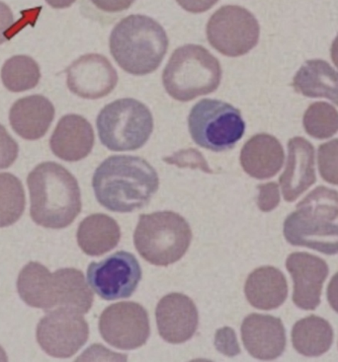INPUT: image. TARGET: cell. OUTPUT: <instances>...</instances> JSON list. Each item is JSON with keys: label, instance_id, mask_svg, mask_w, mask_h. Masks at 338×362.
I'll use <instances>...</instances> for the list:
<instances>
[{"label": "cell", "instance_id": "1", "mask_svg": "<svg viewBox=\"0 0 338 362\" xmlns=\"http://www.w3.org/2000/svg\"><path fill=\"white\" fill-rule=\"evenodd\" d=\"M92 187L105 209L131 212L149 204L159 189V179L154 167L141 157L115 156L99 165Z\"/></svg>", "mask_w": 338, "mask_h": 362}, {"label": "cell", "instance_id": "2", "mask_svg": "<svg viewBox=\"0 0 338 362\" xmlns=\"http://www.w3.org/2000/svg\"><path fill=\"white\" fill-rule=\"evenodd\" d=\"M32 219L45 228L71 226L81 211V194L74 175L62 165L44 162L27 178Z\"/></svg>", "mask_w": 338, "mask_h": 362}, {"label": "cell", "instance_id": "3", "mask_svg": "<svg viewBox=\"0 0 338 362\" xmlns=\"http://www.w3.org/2000/svg\"><path fill=\"white\" fill-rule=\"evenodd\" d=\"M17 291L27 305L47 312L62 308L85 314L94 304V293L81 272L61 269L52 274L37 262L21 269Z\"/></svg>", "mask_w": 338, "mask_h": 362}, {"label": "cell", "instance_id": "4", "mask_svg": "<svg viewBox=\"0 0 338 362\" xmlns=\"http://www.w3.org/2000/svg\"><path fill=\"white\" fill-rule=\"evenodd\" d=\"M162 25L145 15H130L120 21L110 36V52L119 66L133 76L157 71L169 49Z\"/></svg>", "mask_w": 338, "mask_h": 362}, {"label": "cell", "instance_id": "5", "mask_svg": "<svg viewBox=\"0 0 338 362\" xmlns=\"http://www.w3.org/2000/svg\"><path fill=\"white\" fill-rule=\"evenodd\" d=\"M284 236L293 246L338 254L337 192L327 187L310 192L285 221Z\"/></svg>", "mask_w": 338, "mask_h": 362}, {"label": "cell", "instance_id": "6", "mask_svg": "<svg viewBox=\"0 0 338 362\" xmlns=\"http://www.w3.org/2000/svg\"><path fill=\"white\" fill-rule=\"evenodd\" d=\"M222 66L211 52L199 45L175 49L162 74L167 93L180 102L211 94L221 84Z\"/></svg>", "mask_w": 338, "mask_h": 362}, {"label": "cell", "instance_id": "7", "mask_svg": "<svg viewBox=\"0 0 338 362\" xmlns=\"http://www.w3.org/2000/svg\"><path fill=\"white\" fill-rule=\"evenodd\" d=\"M191 240L189 224L174 211L142 214L134 234L137 251L155 266H169L179 261Z\"/></svg>", "mask_w": 338, "mask_h": 362}, {"label": "cell", "instance_id": "8", "mask_svg": "<svg viewBox=\"0 0 338 362\" xmlns=\"http://www.w3.org/2000/svg\"><path fill=\"white\" fill-rule=\"evenodd\" d=\"M100 141L112 151L141 148L154 131L150 109L136 99L112 102L100 112L96 121Z\"/></svg>", "mask_w": 338, "mask_h": 362}, {"label": "cell", "instance_id": "9", "mask_svg": "<svg viewBox=\"0 0 338 362\" xmlns=\"http://www.w3.org/2000/svg\"><path fill=\"white\" fill-rule=\"evenodd\" d=\"M188 127L195 144L215 152L234 148L245 132L240 110L221 100L198 102L188 117Z\"/></svg>", "mask_w": 338, "mask_h": 362}, {"label": "cell", "instance_id": "10", "mask_svg": "<svg viewBox=\"0 0 338 362\" xmlns=\"http://www.w3.org/2000/svg\"><path fill=\"white\" fill-rule=\"evenodd\" d=\"M260 27L254 15L244 7L227 5L215 12L207 24L211 46L230 57L244 56L259 42Z\"/></svg>", "mask_w": 338, "mask_h": 362}, {"label": "cell", "instance_id": "11", "mask_svg": "<svg viewBox=\"0 0 338 362\" xmlns=\"http://www.w3.org/2000/svg\"><path fill=\"white\" fill-rule=\"evenodd\" d=\"M81 315L69 309L50 311L37 326V341L43 351L57 358L74 356L89 336V325Z\"/></svg>", "mask_w": 338, "mask_h": 362}, {"label": "cell", "instance_id": "12", "mask_svg": "<svg viewBox=\"0 0 338 362\" xmlns=\"http://www.w3.org/2000/svg\"><path fill=\"white\" fill-rule=\"evenodd\" d=\"M141 279L142 269L136 257L125 251L90 264L87 269L89 286L102 299L108 301L132 296Z\"/></svg>", "mask_w": 338, "mask_h": 362}, {"label": "cell", "instance_id": "13", "mask_svg": "<svg viewBox=\"0 0 338 362\" xmlns=\"http://www.w3.org/2000/svg\"><path fill=\"white\" fill-rule=\"evenodd\" d=\"M99 329L102 338L114 348L136 349L144 346L149 339V315L140 304L120 302L102 313Z\"/></svg>", "mask_w": 338, "mask_h": 362}, {"label": "cell", "instance_id": "14", "mask_svg": "<svg viewBox=\"0 0 338 362\" xmlns=\"http://www.w3.org/2000/svg\"><path fill=\"white\" fill-rule=\"evenodd\" d=\"M67 87L84 99H100L111 93L118 82L116 69L107 57L89 54L72 62L66 71Z\"/></svg>", "mask_w": 338, "mask_h": 362}, {"label": "cell", "instance_id": "15", "mask_svg": "<svg viewBox=\"0 0 338 362\" xmlns=\"http://www.w3.org/2000/svg\"><path fill=\"white\" fill-rule=\"evenodd\" d=\"M286 268L294 281L293 301L303 310H315L320 303L322 286L329 276L325 259L308 253H293Z\"/></svg>", "mask_w": 338, "mask_h": 362}, {"label": "cell", "instance_id": "16", "mask_svg": "<svg viewBox=\"0 0 338 362\" xmlns=\"http://www.w3.org/2000/svg\"><path fill=\"white\" fill-rule=\"evenodd\" d=\"M155 317L160 336L170 344H182L191 339L199 322L194 302L181 293H171L162 298Z\"/></svg>", "mask_w": 338, "mask_h": 362}, {"label": "cell", "instance_id": "17", "mask_svg": "<svg viewBox=\"0 0 338 362\" xmlns=\"http://www.w3.org/2000/svg\"><path fill=\"white\" fill-rule=\"evenodd\" d=\"M242 338L250 356L260 361L279 358L286 348V331L276 317L250 314L242 322Z\"/></svg>", "mask_w": 338, "mask_h": 362}, {"label": "cell", "instance_id": "18", "mask_svg": "<svg viewBox=\"0 0 338 362\" xmlns=\"http://www.w3.org/2000/svg\"><path fill=\"white\" fill-rule=\"evenodd\" d=\"M315 181L314 146L303 137L290 139L286 168L279 179L285 201H296Z\"/></svg>", "mask_w": 338, "mask_h": 362}, {"label": "cell", "instance_id": "19", "mask_svg": "<svg viewBox=\"0 0 338 362\" xmlns=\"http://www.w3.org/2000/svg\"><path fill=\"white\" fill-rule=\"evenodd\" d=\"M94 132L91 124L79 115H67L50 139L52 153L62 160L77 162L89 156L94 146Z\"/></svg>", "mask_w": 338, "mask_h": 362}, {"label": "cell", "instance_id": "20", "mask_svg": "<svg viewBox=\"0 0 338 362\" xmlns=\"http://www.w3.org/2000/svg\"><path fill=\"white\" fill-rule=\"evenodd\" d=\"M54 118V105L42 95H31L19 99L9 113L12 129L27 141L42 139L49 131Z\"/></svg>", "mask_w": 338, "mask_h": 362}, {"label": "cell", "instance_id": "21", "mask_svg": "<svg viewBox=\"0 0 338 362\" xmlns=\"http://www.w3.org/2000/svg\"><path fill=\"white\" fill-rule=\"evenodd\" d=\"M284 149L276 137L267 134L252 136L240 153V163L249 176L269 179L275 176L284 163Z\"/></svg>", "mask_w": 338, "mask_h": 362}, {"label": "cell", "instance_id": "22", "mask_svg": "<svg viewBox=\"0 0 338 362\" xmlns=\"http://www.w3.org/2000/svg\"><path fill=\"white\" fill-rule=\"evenodd\" d=\"M244 292L247 300L255 308L273 310L281 306L287 299L286 278L274 267H261L249 274Z\"/></svg>", "mask_w": 338, "mask_h": 362}, {"label": "cell", "instance_id": "23", "mask_svg": "<svg viewBox=\"0 0 338 362\" xmlns=\"http://www.w3.org/2000/svg\"><path fill=\"white\" fill-rule=\"evenodd\" d=\"M293 87L304 96L327 98L338 106V72L327 62H305L294 77Z\"/></svg>", "mask_w": 338, "mask_h": 362}, {"label": "cell", "instance_id": "24", "mask_svg": "<svg viewBox=\"0 0 338 362\" xmlns=\"http://www.w3.org/2000/svg\"><path fill=\"white\" fill-rule=\"evenodd\" d=\"M77 243L89 256H101L119 243L121 231L116 221L105 214H92L79 224Z\"/></svg>", "mask_w": 338, "mask_h": 362}, {"label": "cell", "instance_id": "25", "mask_svg": "<svg viewBox=\"0 0 338 362\" xmlns=\"http://www.w3.org/2000/svg\"><path fill=\"white\" fill-rule=\"evenodd\" d=\"M332 341L334 329L329 322L320 317H305L293 327V346L303 356H320L329 351Z\"/></svg>", "mask_w": 338, "mask_h": 362}, {"label": "cell", "instance_id": "26", "mask_svg": "<svg viewBox=\"0 0 338 362\" xmlns=\"http://www.w3.org/2000/svg\"><path fill=\"white\" fill-rule=\"evenodd\" d=\"M1 79L11 92H23L35 88L41 79L39 64L28 56H15L2 66Z\"/></svg>", "mask_w": 338, "mask_h": 362}, {"label": "cell", "instance_id": "27", "mask_svg": "<svg viewBox=\"0 0 338 362\" xmlns=\"http://www.w3.org/2000/svg\"><path fill=\"white\" fill-rule=\"evenodd\" d=\"M26 206L23 185L11 173H0V228L13 226Z\"/></svg>", "mask_w": 338, "mask_h": 362}, {"label": "cell", "instance_id": "28", "mask_svg": "<svg viewBox=\"0 0 338 362\" xmlns=\"http://www.w3.org/2000/svg\"><path fill=\"white\" fill-rule=\"evenodd\" d=\"M304 127L309 136L317 139H329L338 132V112L325 102L310 105L304 115Z\"/></svg>", "mask_w": 338, "mask_h": 362}, {"label": "cell", "instance_id": "29", "mask_svg": "<svg viewBox=\"0 0 338 362\" xmlns=\"http://www.w3.org/2000/svg\"><path fill=\"white\" fill-rule=\"evenodd\" d=\"M319 169L325 182L338 186V139L320 146Z\"/></svg>", "mask_w": 338, "mask_h": 362}, {"label": "cell", "instance_id": "30", "mask_svg": "<svg viewBox=\"0 0 338 362\" xmlns=\"http://www.w3.org/2000/svg\"><path fill=\"white\" fill-rule=\"evenodd\" d=\"M167 163L176 165L179 168H186L189 167L191 169H200L206 173H213L208 165L206 159L200 153L197 149L189 148L184 149L179 152H175L174 156L165 157L164 159Z\"/></svg>", "mask_w": 338, "mask_h": 362}, {"label": "cell", "instance_id": "31", "mask_svg": "<svg viewBox=\"0 0 338 362\" xmlns=\"http://www.w3.org/2000/svg\"><path fill=\"white\" fill-rule=\"evenodd\" d=\"M18 144L12 139L7 129L0 124V170L6 169L18 157Z\"/></svg>", "mask_w": 338, "mask_h": 362}, {"label": "cell", "instance_id": "32", "mask_svg": "<svg viewBox=\"0 0 338 362\" xmlns=\"http://www.w3.org/2000/svg\"><path fill=\"white\" fill-rule=\"evenodd\" d=\"M215 346L220 353L230 358L237 356L240 353L239 341L235 331L229 327L218 329L215 336Z\"/></svg>", "mask_w": 338, "mask_h": 362}, {"label": "cell", "instance_id": "33", "mask_svg": "<svg viewBox=\"0 0 338 362\" xmlns=\"http://www.w3.org/2000/svg\"><path fill=\"white\" fill-rule=\"evenodd\" d=\"M20 22L15 24L13 13L4 2L0 1V45L9 41L20 29L24 28Z\"/></svg>", "mask_w": 338, "mask_h": 362}, {"label": "cell", "instance_id": "34", "mask_svg": "<svg viewBox=\"0 0 338 362\" xmlns=\"http://www.w3.org/2000/svg\"><path fill=\"white\" fill-rule=\"evenodd\" d=\"M257 204L260 211L268 212L276 209L280 202L279 187L276 183L259 185Z\"/></svg>", "mask_w": 338, "mask_h": 362}, {"label": "cell", "instance_id": "35", "mask_svg": "<svg viewBox=\"0 0 338 362\" xmlns=\"http://www.w3.org/2000/svg\"><path fill=\"white\" fill-rule=\"evenodd\" d=\"M91 2L102 11L115 13L129 8L135 0H91Z\"/></svg>", "mask_w": 338, "mask_h": 362}, {"label": "cell", "instance_id": "36", "mask_svg": "<svg viewBox=\"0 0 338 362\" xmlns=\"http://www.w3.org/2000/svg\"><path fill=\"white\" fill-rule=\"evenodd\" d=\"M177 4L191 13H202L211 9L219 0H176Z\"/></svg>", "mask_w": 338, "mask_h": 362}, {"label": "cell", "instance_id": "37", "mask_svg": "<svg viewBox=\"0 0 338 362\" xmlns=\"http://www.w3.org/2000/svg\"><path fill=\"white\" fill-rule=\"evenodd\" d=\"M327 300L332 308L338 313V273L334 274L327 287Z\"/></svg>", "mask_w": 338, "mask_h": 362}, {"label": "cell", "instance_id": "38", "mask_svg": "<svg viewBox=\"0 0 338 362\" xmlns=\"http://www.w3.org/2000/svg\"><path fill=\"white\" fill-rule=\"evenodd\" d=\"M46 1L52 8L62 9L72 6L74 4L75 0H46Z\"/></svg>", "mask_w": 338, "mask_h": 362}, {"label": "cell", "instance_id": "39", "mask_svg": "<svg viewBox=\"0 0 338 362\" xmlns=\"http://www.w3.org/2000/svg\"><path fill=\"white\" fill-rule=\"evenodd\" d=\"M330 54H332V62H334L335 66L338 69V35L334 42H332Z\"/></svg>", "mask_w": 338, "mask_h": 362}, {"label": "cell", "instance_id": "40", "mask_svg": "<svg viewBox=\"0 0 338 362\" xmlns=\"http://www.w3.org/2000/svg\"><path fill=\"white\" fill-rule=\"evenodd\" d=\"M7 361V356L6 354H5V351L4 349H2L1 346H0V361Z\"/></svg>", "mask_w": 338, "mask_h": 362}]
</instances>
